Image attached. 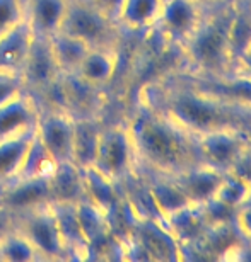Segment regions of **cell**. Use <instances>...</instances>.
Wrapping results in <instances>:
<instances>
[{"mask_svg":"<svg viewBox=\"0 0 251 262\" xmlns=\"http://www.w3.org/2000/svg\"><path fill=\"white\" fill-rule=\"evenodd\" d=\"M233 222L241 240L248 247H251V198L246 199L239 208H236Z\"/></svg>","mask_w":251,"mask_h":262,"instance_id":"35","label":"cell"},{"mask_svg":"<svg viewBox=\"0 0 251 262\" xmlns=\"http://www.w3.org/2000/svg\"><path fill=\"white\" fill-rule=\"evenodd\" d=\"M2 189H4V186H0V196H2Z\"/></svg>","mask_w":251,"mask_h":262,"instance_id":"41","label":"cell"},{"mask_svg":"<svg viewBox=\"0 0 251 262\" xmlns=\"http://www.w3.org/2000/svg\"><path fill=\"white\" fill-rule=\"evenodd\" d=\"M234 72L244 73V75L251 77V45H249V48L244 51V55L241 56V58L238 60L236 67H234Z\"/></svg>","mask_w":251,"mask_h":262,"instance_id":"38","label":"cell"},{"mask_svg":"<svg viewBox=\"0 0 251 262\" xmlns=\"http://www.w3.org/2000/svg\"><path fill=\"white\" fill-rule=\"evenodd\" d=\"M137 172L144 177L145 184L149 187L150 198H152L163 222L167 216H171L172 213L180 211V209L190 204L185 192L181 191L180 184L176 182L175 176L158 174V172H145V170H137Z\"/></svg>","mask_w":251,"mask_h":262,"instance_id":"19","label":"cell"},{"mask_svg":"<svg viewBox=\"0 0 251 262\" xmlns=\"http://www.w3.org/2000/svg\"><path fill=\"white\" fill-rule=\"evenodd\" d=\"M56 162L50 151L46 150L43 141L34 133L33 140L29 143V148L26 151L23 165L19 169V174L15 179H36V177H50L55 170Z\"/></svg>","mask_w":251,"mask_h":262,"instance_id":"31","label":"cell"},{"mask_svg":"<svg viewBox=\"0 0 251 262\" xmlns=\"http://www.w3.org/2000/svg\"><path fill=\"white\" fill-rule=\"evenodd\" d=\"M128 235L142 245L149 260H181V245L163 220L137 218Z\"/></svg>","mask_w":251,"mask_h":262,"instance_id":"11","label":"cell"},{"mask_svg":"<svg viewBox=\"0 0 251 262\" xmlns=\"http://www.w3.org/2000/svg\"><path fill=\"white\" fill-rule=\"evenodd\" d=\"M251 45V10L244 0H234L233 17L229 24V51L233 58V72L238 60Z\"/></svg>","mask_w":251,"mask_h":262,"instance_id":"29","label":"cell"},{"mask_svg":"<svg viewBox=\"0 0 251 262\" xmlns=\"http://www.w3.org/2000/svg\"><path fill=\"white\" fill-rule=\"evenodd\" d=\"M51 203L50 181L48 177H36V179H14L4 186L0 204L7 208L12 214L24 213L28 209L45 206Z\"/></svg>","mask_w":251,"mask_h":262,"instance_id":"13","label":"cell"},{"mask_svg":"<svg viewBox=\"0 0 251 262\" xmlns=\"http://www.w3.org/2000/svg\"><path fill=\"white\" fill-rule=\"evenodd\" d=\"M0 260L29 262V260H41V259L38 252H36V249L29 244V240L14 227L0 240Z\"/></svg>","mask_w":251,"mask_h":262,"instance_id":"32","label":"cell"},{"mask_svg":"<svg viewBox=\"0 0 251 262\" xmlns=\"http://www.w3.org/2000/svg\"><path fill=\"white\" fill-rule=\"evenodd\" d=\"M222 177L224 172L198 162V164L176 174L175 179L180 184L181 191L185 192L190 204H207L214 199Z\"/></svg>","mask_w":251,"mask_h":262,"instance_id":"15","label":"cell"},{"mask_svg":"<svg viewBox=\"0 0 251 262\" xmlns=\"http://www.w3.org/2000/svg\"><path fill=\"white\" fill-rule=\"evenodd\" d=\"M142 104L164 114L193 138L216 129H246L251 126V109L207 96L198 91L191 80L150 85Z\"/></svg>","mask_w":251,"mask_h":262,"instance_id":"1","label":"cell"},{"mask_svg":"<svg viewBox=\"0 0 251 262\" xmlns=\"http://www.w3.org/2000/svg\"><path fill=\"white\" fill-rule=\"evenodd\" d=\"M59 31L82 39L89 48L117 50L122 28L108 19L89 0H69Z\"/></svg>","mask_w":251,"mask_h":262,"instance_id":"4","label":"cell"},{"mask_svg":"<svg viewBox=\"0 0 251 262\" xmlns=\"http://www.w3.org/2000/svg\"><path fill=\"white\" fill-rule=\"evenodd\" d=\"M60 75L62 73L59 65H56L50 38L48 36L34 34L28 60H26L23 73H21L24 89L31 96H38Z\"/></svg>","mask_w":251,"mask_h":262,"instance_id":"10","label":"cell"},{"mask_svg":"<svg viewBox=\"0 0 251 262\" xmlns=\"http://www.w3.org/2000/svg\"><path fill=\"white\" fill-rule=\"evenodd\" d=\"M92 169L114 182H123L137 170V159L128 124L103 126Z\"/></svg>","mask_w":251,"mask_h":262,"instance_id":"5","label":"cell"},{"mask_svg":"<svg viewBox=\"0 0 251 262\" xmlns=\"http://www.w3.org/2000/svg\"><path fill=\"white\" fill-rule=\"evenodd\" d=\"M36 135L43 141L55 162L72 160V140H74V118L60 109L40 106Z\"/></svg>","mask_w":251,"mask_h":262,"instance_id":"9","label":"cell"},{"mask_svg":"<svg viewBox=\"0 0 251 262\" xmlns=\"http://www.w3.org/2000/svg\"><path fill=\"white\" fill-rule=\"evenodd\" d=\"M89 2H91L98 10H101V12L106 15L108 19H111L113 23L118 24L120 12H122V7H123L125 0H89Z\"/></svg>","mask_w":251,"mask_h":262,"instance_id":"36","label":"cell"},{"mask_svg":"<svg viewBox=\"0 0 251 262\" xmlns=\"http://www.w3.org/2000/svg\"><path fill=\"white\" fill-rule=\"evenodd\" d=\"M28 17L24 0H0V38Z\"/></svg>","mask_w":251,"mask_h":262,"instance_id":"33","label":"cell"},{"mask_svg":"<svg viewBox=\"0 0 251 262\" xmlns=\"http://www.w3.org/2000/svg\"><path fill=\"white\" fill-rule=\"evenodd\" d=\"M40 106L28 91L0 107V140L36 126Z\"/></svg>","mask_w":251,"mask_h":262,"instance_id":"18","label":"cell"},{"mask_svg":"<svg viewBox=\"0 0 251 262\" xmlns=\"http://www.w3.org/2000/svg\"><path fill=\"white\" fill-rule=\"evenodd\" d=\"M163 0H125L118 24L127 31H149L158 23Z\"/></svg>","mask_w":251,"mask_h":262,"instance_id":"27","label":"cell"},{"mask_svg":"<svg viewBox=\"0 0 251 262\" xmlns=\"http://www.w3.org/2000/svg\"><path fill=\"white\" fill-rule=\"evenodd\" d=\"M128 131L137 159V170L176 176L198 164L197 141L156 109L140 106Z\"/></svg>","mask_w":251,"mask_h":262,"instance_id":"2","label":"cell"},{"mask_svg":"<svg viewBox=\"0 0 251 262\" xmlns=\"http://www.w3.org/2000/svg\"><path fill=\"white\" fill-rule=\"evenodd\" d=\"M23 91H26L23 77L15 73L0 72V107L17 97Z\"/></svg>","mask_w":251,"mask_h":262,"instance_id":"34","label":"cell"},{"mask_svg":"<svg viewBox=\"0 0 251 262\" xmlns=\"http://www.w3.org/2000/svg\"><path fill=\"white\" fill-rule=\"evenodd\" d=\"M118 67V51L111 48H91L75 73L91 85L104 87L111 82Z\"/></svg>","mask_w":251,"mask_h":262,"instance_id":"24","label":"cell"},{"mask_svg":"<svg viewBox=\"0 0 251 262\" xmlns=\"http://www.w3.org/2000/svg\"><path fill=\"white\" fill-rule=\"evenodd\" d=\"M50 38L51 50H53L56 65L60 68V73H75L79 70L84 56L91 50L82 39L75 38L72 34H67L64 31H56Z\"/></svg>","mask_w":251,"mask_h":262,"instance_id":"28","label":"cell"},{"mask_svg":"<svg viewBox=\"0 0 251 262\" xmlns=\"http://www.w3.org/2000/svg\"><path fill=\"white\" fill-rule=\"evenodd\" d=\"M14 228V214L0 204V240Z\"/></svg>","mask_w":251,"mask_h":262,"instance_id":"37","label":"cell"},{"mask_svg":"<svg viewBox=\"0 0 251 262\" xmlns=\"http://www.w3.org/2000/svg\"><path fill=\"white\" fill-rule=\"evenodd\" d=\"M191 83L198 91L239 107L251 109V77L244 73H227L219 77L193 75Z\"/></svg>","mask_w":251,"mask_h":262,"instance_id":"12","label":"cell"},{"mask_svg":"<svg viewBox=\"0 0 251 262\" xmlns=\"http://www.w3.org/2000/svg\"><path fill=\"white\" fill-rule=\"evenodd\" d=\"M62 83L65 92V109L72 118H98L103 106L101 87L87 83L77 73H62Z\"/></svg>","mask_w":251,"mask_h":262,"instance_id":"14","label":"cell"},{"mask_svg":"<svg viewBox=\"0 0 251 262\" xmlns=\"http://www.w3.org/2000/svg\"><path fill=\"white\" fill-rule=\"evenodd\" d=\"M234 0L205 9L203 17L180 51L193 75L219 77L233 73L229 51V24Z\"/></svg>","mask_w":251,"mask_h":262,"instance_id":"3","label":"cell"},{"mask_svg":"<svg viewBox=\"0 0 251 262\" xmlns=\"http://www.w3.org/2000/svg\"><path fill=\"white\" fill-rule=\"evenodd\" d=\"M50 208L64 242L67 259H89V247L77 216V203H50Z\"/></svg>","mask_w":251,"mask_h":262,"instance_id":"16","label":"cell"},{"mask_svg":"<svg viewBox=\"0 0 251 262\" xmlns=\"http://www.w3.org/2000/svg\"><path fill=\"white\" fill-rule=\"evenodd\" d=\"M69 0H28V20L34 34L51 36L60 29Z\"/></svg>","mask_w":251,"mask_h":262,"instance_id":"26","label":"cell"},{"mask_svg":"<svg viewBox=\"0 0 251 262\" xmlns=\"http://www.w3.org/2000/svg\"><path fill=\"white\" fill-rule=\"evenodd\" d=\"M198 160L214 169L227 172L238 169L244 155L248 154L246 129L224 128L195 138Z\"/></svg>","mask_w":251,"mask_h":262,"instance_id":"7","label":"cell"},{"mask_svg":"<svg viewBox=\"0 0 251 262\" xmlns=\"http://www.w3.org/2000/svg\"><path fill=\"white\" fill-rule=\"evenodd\" d=\"M205 9L193 0H163L158 23L154 29L159 31L166 45L180 50L185 41L200 24Z\"/></svg>","mask_w":251,"mask_h":262,"instance_id":"8","label":"cell"},{"mask_svg":"<svg viewBox=\"0 0 251 262\" xmlns=\"http://www.w3.org/2000/svg\"><path fill=\"white\" fill-rule=\"evenodd\" d=\"M251 198V179L239 174L238 169L224 172V177L219 184L212 201L236 211L241 204Z\"/></svg>","mask_w":251,"mask_h":262,"instance_id":"30","label":"cell"},{"mask_svg":"<svg viewBox=\"0 0 251 262\" xmlns=\"http://www.w3.org/2000/svg\"><path fill=\"white\" fill-rule=\"evenodd\" d=\"M193 2L197 5H200L202 9H212V7H216V5L227 2V0H193Z\"/></svg>","mask_w":251,"mask_h":262,"instance_id":"39","label":"cell"},{"mask_svg":"<svg viewBox=\"0 0 251 262\" xmlns=\"http://www.w3.org/2000/svg\"><path fill=\"white\" fill-rule=\"evenodd\" d=\"M244 2L248 4V7H249V10H251V0H244Z\"/></svg>","mask_w":251,"mask_h":262,"instance_id":"40","label":"cell"},{"mask_svg":"<svg viewBox=\"0 0 251 262\" xmlns=\"http://www.w3.org/2000/svg\"><path fill=\"white\" fill-rule=\"evenodd\" d=\"M34 31L28 17L0 38V72L21 75L28 60Z\"/></svg>","mask_w":251,"mask_h":262,"instance_id":"17","label":"cell"},{"mask_svg":"<svg viewBox=\"0 0 251 262\" xmlns=\"http://www.w3.org/2000/svg\"><path fill=\"white\" fill-rule=\"evenodd\" d=\"M84 186H86V196L106 213L108 220L123 204L122 186L118 182L104 177L103 174H99L92 167L84 169Z\"/></svg>","mask_w":251,"mask_h":262,"instance_id":"22","label":"cell"},{"mask_svg":"<svg viewBox=\"0 0 251 262\" xmlns=\"http://www.w3.org/2000/svg\"><path fill=\"white\" fill-rule=\"evenodd\" d=\"M14 227L29 240L41 260H65L67 252L50 204L14 214Z\"/></svg>","mask_w":251,"mask_h":262,"instance_id":"6","label":"cell"},{"mask_svg":"<svg viewBox=\"0 0 251 262\" xmlns=\"http://www.w3.org/2000/svg\"><path fill=\"white\" fill-rule=\"evenodd\" d=\"M48 181L51 203H79L86 196L84 169L72 160L59 162Z\"/></svg>","mask_w":251,"mask_h":262,"instance_id":"21","label":"cell"},{"mask_svg":"<svg viewBox=\"0 0 251 262\" xmlns=\"http://www.w3.org/2000/svg\"><path fill=\"white\" fill-rule=\"evenodd\" d=\"M101 123L98 118H79L74 119V140H72V162L81 169L92 165L96 157Z\"/></svg>","mask_w":251,"mask_h":262,"instance_id":"25","label":"cell"},{"mask_svg":"<svg viewBox=\"0 0 251 262\" xmlns=\"http://www.w3.org/2000/svg\"><path fill=\"white\" fill-rule=\"evenodd\" d=\"M164 223L181 247L197 244L210 227L203 204H188L180 211L167 216Z\"/></svg>","mask_w":251,"mask_h":262,"instance_id":"20","label":"cell"},{"mask_svg":"<svg viewBox=\"0 0 251 262\" xmlns=\"http://www.w3.org/2000/svg\"><path fill=\"white\" fill-rule=\"evenodd\" d=\"M34 133L36 126L0 140V186H7L17 177Z\"/></svg>","mask_w":251,"mask_h":262,"instance_id":"23","label":"cell"}]
</instances>
